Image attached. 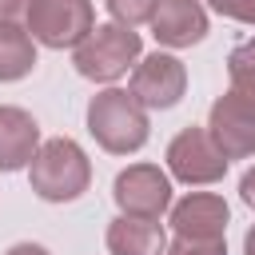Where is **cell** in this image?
Masks as SVG:
<instances>
[{"mask_svg": "<svg viewBox=\"0 0 255 255\" xmlns=\"http://www.w3.org/2000/svg\"><path fill=\"white\" fill-rule=\"evenodd\" d=\"M88 131L112 155H131L147 143L151 124L128 88H104L88 100Z\"/></svg>", "mask_w": 255, "mask_h": 255, "instance_id": "cell-1", "label": "cell"}, {"mask_svg": "<svg viewBox=\"0 0 255 255\" xmlns=\"http://www.w3.org/2000/svg\"><path fill=\"white\" fill-rule=\"evenodd\" d=\"M28 183L40 199L48 203H72L88 191L92 183V163L84 155V147L68 135H56V139H44L40 151L32 155L28 163Z\"/></svg>", "mask_w": 255, "mask_h": 255, "instance_id": "cell-2", "label": "cell"}, {"mask_svg": "<svg viewBox=\"0 0 255 255\" xmlns=\"http://www.w3.org/2000/svg\"><path fill=\"white\" fill-rule=\"evenodd\" d=\"M139 32L135 28H124V24H96L76 48H72V64L84 80H96V84H116L120 76H128L135 64H139Z\"/></svg>", "mask_w": 255, "mask_h": 255, "instance_id": "cell-3", "label": "cell"}, {"mask_svg": "<svg viewBox=\"0 0 255 255\" xmlns=\"http://www.w3.org/2000/svg\"><path fill=\"white\" fill-rule=\"evenodd\" d=\"M96 28V8L92 0H32L24 32L44 44V48H76L88 32Z\"/></svg>", "mask_w": 255, "mask_h": 255, "instance_id": "cell-4", "label": "cell"}, {"mask_svg": "<svg viewBox=\"0 0 255 255\" xmlns=\"http://www.w3.org/2000/svg\"><path fill=\"white\" fill-rule=\"evenodd\" d=\"M128 92L135 96V104L143 112H167L183 100L187 92V68L179 56L171 52H151V56H139V64L131 68V80H128Z\"/></svg>", "mask_w": 255, "mask_h": 255, "instance_id": "cell-5", "label": "cell"}, {"mask_svg": "<svg viewBox=\"0 0 255 255\" xmlns=\"http://www.w3.org/2000/svg\"><path fill=\"white\" fill-rule=\"evenodd\" d=\"M112 199L120 207V215L131 219H159L171 207V175L159 163H131L116 175L112 183Z\"/></svg>", "mask_w": 255, "mask_h": 255, "instance_id": "cell-6", "label": "cell"}, {"mask_svg": "<svg viewBox=\"0 0 255 255\" xmlns=\"http://www.w3.org/2000/svg\"><path fill=\"white\" fill-rule=\"evenodd\" d=\"M167 175L187 183V187H207L227 175V159L211 143L207 128H183L167 143Z\"/></svg>", "mask_w": 255, "mask_h": 255, "instance_id": "cell-7", "label": "cell"}, {"mask_svg": "<svg viewBox=\"0 0 255 255\" xmlns=\"http://www.w3.org/2000/svg\"><path fill=\"white\" fill-rule=\"evenodd\" d=\"M227 219H231V207L215 191H187L183 199H171L167 207V223L183 239H223Z\"/></svg>", "mask_w": 255, "mask_h": 255, "instance_id": "cell-8", "label": "cell"}, {"mask_svg": "<svg viewBox=\"0 0 255 255\" xmlns=\"http://www.w3.org/2000/svg\"><path fill=\"white\" fill-rule=\"evenodd\" d=\"M207 135L219 147V155L231 159H251L255 155V116L235 104L231 96H219L207 112Z\"/></svg>", "mask_w": 255, "mask_h": 255, "instance_id": "cell-9", "label": "cell"}, {"mask_svg": "<svg viewBox=\"0 0 255 255\" xmlns=\"http://www.w3.org/2000/svg\"><path fill=\"white\" fill-rule=\"evenodd\" d=\"M147 24L163 48H191L207 36V8L199 0H159Z\"/></svg>", "mask_w": 255, "mask_h": 255, "instance_id": "cell-10", "label": "cell"}, {"mask_svg": "<svg viewBox=\"0 0 255 255\" xmlns=\"http://www.w3.org/2000/svg\"><path fill=\"white\" fill-rule=\"evenodd\" d=\"M40 124L16 104H0V171H20L40 151Z\"/></svg>", "mask_w": 255, "mask_h": 255, "instance_id": "cell-11", "label": "cell"}, {"mask_svg": "<svg viewBox=\"0 0 255 255\" xmlns=\"http://www.w3.org/2000/svg\"><path fill=\"white\" fill-rule=\"evenodd\" d=\"M112 255H167V231L159 219H131L116 215L104 235Z\"/></svg>", "mask_w": 255, "mask_h": 255, "instance_id": "cell-12", "label": "cell"}, {"mask_svg": "<svg viewBox=\"0 0 255 255\" xmlns=\"http://www.w3.org/2000/svg\"><path fill=\"white\" fill-rule=\"evenodd\" d=\"M36 68V40L24 28H0V84L24 80Z\"/></svg>", "mask_w": 255, "mask_h": 255, "instance_id": "cell-13", "label": "cell"}, {"mask_svg": "<svg viewBox=\"0 0 255 255\" xmlns=\"http://www.w3.org/2000/svg\"><path fill=\"white\" fill-rule=\"evenodd\" d=\"M104 4H108V12H112L116 24H124V28H139V24L151 20V12H155L159 0H104Z\"/></svg>", "mask_w": 255, "mask_h": 255, "instance_id": "cell-14", "label": "cell"}, {"mask_svg": "<svg viewBox=\"0 0 255 255\" xmlns=\"http://www.w3.org/2000/svg\"><path fill=\"white\" fill-rule=\"evenodd\" d=\"M227 80H231L227 96L255 116V68H227Z\"/></svg>", "mask_w": 255, "mask_h": 255, "instance_id": "cell-15", "label": "cell"}, {"mask_svg": "<svg viewBox=\"0 0 255 255\" xmlns=\"http://www.w3.org/2000/svg\"><path fill=\"white\" fill-rule=\"evenodd\" d=\"M167 255H227V239H183V235H175L167 243Z\"/></svg>", "mask_w": 255, "mask_h": 255, "instance_id": "cell-16", "label": "cell"}, {"mask_svg": "<svg viewBox=\"0 0 255 255\" xmlns=\"http://www.w3.org/2000/svg\"><path fill=\"white\" fill-rule=\"evenodd\" d=\"M207 8L227 16V20H239V24L255 28V0H207Z\"/></svg>", "mask_w": 255, "mask_h": 255, "instance_id": "cell-17", "label": "cell"}, {"mask_svg": "<svg viewBox=\"0 0 255 255\" xmlns=\"http://www.w3.org/2000/svg\"><path fill=\"white\" fill-rule=\"evenodd\" d=\"M32 0H0V28H24Z\"/></svg>", "mask_w": 255, "mask_h": 255, "instance_id": "cell-18", "label": "cell"}, {"mask_svg": "<svg viewBox=\"0 0 255 255\" xmlns=\"http://www.w3.org/2000/svg\"><path fill=\"white\" fill-rule=\"evenodd\" d=\"M227 68H255V36L231 48V56H227Z\"/></svg>", "mask_w": 255, "mask_h": 255, "instance_id": "cell-19", "label": "cell"}, {"mask_svg": "<svg viewBox=\"0 0 255 255\" xmlns=\"http://www.w3.org/2000/svg\"><path fill=\"white\" fill-rule=\"evenodd\" d=\"M239 195H243V203H247V207H255V167H247V171H243V179H239Z\"/></svg>", "mask_w": 255, "mask_h": 255, "instance_id": "cell-20", "label": "cell"}, {"mask_svg": "<svg viewBox=\"0 0 255 255\" xmlns=\"http://www.w3.org/2000/svg\"><path fill=\"white\" fill-rule=\"evenodd\" d=\"M4 255H48V247H40V243H12Z\"/></svg>", "mask_w": 255, "mask_h": 255, "instance_id": "cell-21", "label": "cell"}, {"mask_svg": "<svg viewBox=\"0 0 255 255\" xmlns=\"http://www.w3.org/2000/svg\"><path fill=\"white\" fill-rule=\"evenodd\" d=\"M243 255H255V223H251L247 235H243Z\"/></svg>", "mask_w": 255, "mask_h": 255, "instance_id": "cell-22", "label": "cell"}]
</instances>
